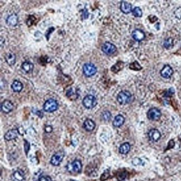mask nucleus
Masks as SVG:
<instances>
[{"label": "nucleus", "mask_w": 181, "mask_h": 181, "mask_svg": "<svg viewBox=\"0 0 181 181\" xmlns=\"http://www.w3.org/2000/svg\"><path fill=\"white\" fill-rule=\"evenodd\" d=\"M58 103L56 100L54 99H49L46 100L43 105V109L48 113H52L58 109Z\"/></svg>", "instance_id": "obj_1"}, {"label": "nucleus", "mask_w": 181, "mask_h": 181, "mask_svg": "<svg viewBox=\"0 0 181 181\" xmlns=\"http://www.w3.org/2000/svg\"><path fill=\"white\" fill-rule=\"evenodd\" d=\"M131 98L132 95L130 91L127 90L120 91L117 96L118 101L122 105H125L129 103L131 100Z\"/></svg>", "instance_id": "obj_2"}, {"label": "nucleus", "mask_w": 181, "mask_h": 181, "mask_svg": "<svg viewBox=\"0 0 181 181\" xmlns=\"http://www.w3.org/2000/svg\"><path fill=\"white\" fill-rule=\"evenodd\" d=\"M83 104L87 109H93L97 104V99L92 95H87L83 99Z\"/></svg>", "instance_id": "obj_3"}, {"label": "nucleus", "mask_w": 181, "mask_h": 181, "mask_svg": "<svg viewBox=\"0 0 181 181\" xmlns=\"http://www.w3.org/2000/svg\"><path fill=\"white\" fill-rule=\"evenodd\" d=\"M83 71L85 76L91 77L97 73V68L93 64L86 63L83 65Z\"/></svg>", "instance_id": "obj_4"}, {"label": "nucleus", "mask_w": 181, "mask_h": 181, "mask_svg": "<svg viewBox=\"0 0 181 181\" xmlns=\"http://www.w3.org/2000/svg\"><path fill=\"white\" fill-rule=\"evenodd\" d=\"M65 155L64 152L62 151H59L52 156L50 163L54 166H58L61 163Z\"/></svg>", "instance_id": "obj_5"}, {"label": "nucleus", "mask_w": 181, "mask_h": 181, "mask_svg": "<svg viewBox=\"0 0 181 181\" xmlns=\"http://www.w3.org/2000/svg\"><path fill=\"white\" fill-rule=\"evenodd\" d=\"M116 47L112 43L105 42L101 46V50L104 54L108 55H113L116 52Z\"/></svg>", "instance_id": "obj_6"}, {"label": "nucleus", "mask_w": 181, "mask_h": 181, "mask_svg": "<svg viewBox=\"0 0 181 181\" xmlns=\"http://www.w3.org/2000/svg\"><path fill=\"white\" fill-rule=\"evenodd\" d=\"M68 170L69 172H73L74 173H80L82 169V163L79 160H75L70 165L67 166Z\"/></svg>", "instance_id": "obj_7"}, {"label": "nucleus", "mask_w": 181, "mask_h": 181, "mask_svg": "<svg viewBox=\"0 0 181 181\" xmlns=\"http://www.w3.org/2000/svg\"><path fill=\"white\" fill-rule=\"evenodd\" d=\"M162 115L161 111L158 109L153 108L150 109L147 113V117L149 119L151 120H157Z\"/></svg>", "instance_id": "obj_8"}, {"label": "nucleus", "mask_w": 181, "mask_h": 181, "mask_svg": "<svg viewBox=\"0 0 181 181\" xmlns=\"http://www.w3.org/2000/svg\"><path fill=\"white\" fill-rule=\"evenodd\" d=\"M13 104L10 100L3 101L1 105V109L4 113H9L13 109Z\"/></svg>", "instance_id": "obj_9"}, {"label": "nucleus", "mask_w": 181, "mask_h": 181, "mask_svg": "<svg viewBox=\"0 0 181 181\" xmlns=\"http://www.w3.org/2000/svg\"><path fill=\"white\" fill-rule=\"evenodd\" d=\"M19 134V131L17 129L9 130L5 134V135L4 136V138L6 140L10 141V140H12L13 139H16V138L18 137Z\"/></svg>", "instance_id": "obj_10"}, {"label": "nucleus", "mask_w": 181, "mask_h": 181, "mask_svg": "<svg viewBox=\"0 0 181 181\" xmlns=\"http://www.w3.org/2000/svg\"><path fill=\"white\" fill-rule=\"evenodd\" d=\"M173 74L172 68L169 65H165L162 68L161 71V75L163 78L168 79L170 78Z\"/></svg>", "instance_id": "obj_11"}, {"label": "nucleus", "mask_w": 181, "mask_h": 181, "mask_svg": "<svg viewBox=\"0 0 181 181\" xmlns=\"http://www.w3.org/2000/svg\"><path fill=\"white\" fill-rule=\"evenodd\" d=\"M132 36L134 40L138 42L142 41L146 37L144 33L140 29L134 30L132 32Z\"/></svg>", "instance_id": "obj_12"}, {"label": "nucleus", "mask_w": 181, "mask_h": 181, "mask_svg": "<svg viewBox=\"0 0 181 181\" xmlns=\"http://www.w3.org/2000/svg\"><path fill=\"white\" fill-rule=\"evenodd\" d=\"M120 9L123 13L125 14L130 13L132 11V6L131 3L123 1L120 4Z\"/></svg>", "instance_id": "obj_13"}, {"label": "nucleus", "mask_w": 181, "mask_h": 181, "mask_svg": "<svg viewBox=\"0 0 181 181\" xmlns=\"http://www.w3.org/2000/svg\"><path fill=\"white\" fill-rule=\"evenodd\" d=\"M148 137L150 140L153 142H157L161 138V134L158 130L152 129L149 132Z\"/></svg>", "instance_id": "obj_14"}, {"label": "nucleus", "mask_w": 181, "mask_h": 181, "mask_svg": "<svg viewBox=\"0 0 181 181\" xmlns=\"http://www.w3.org/2000/svg\"><path fill=\"white\" fill-rule=\"evenodd\" d=\"M11 179L13 181H24L25 180L24 173L21 170L14 172L11 176Z\"/></svg>", "instance_id": "obj_15"}, {"label": "nucleus", "mask_w": 181, "mask_h": 181, "mask_svg": "<svg viewBox=\"0 0 181 181\" xmlns=\"http://www.w3.org/2000/svg\"><path fill=\"white\" fill-rule=\"evenodd\" d=\"M19 23L18 16L16 14H12L7 17L6 20L7 24L9 26H16Z\"/></svg>", "instance_id": "obj_16"}, {"label": "nucleus", "mask_w": 181, "mask_h": 181, "mask_svg": "<svg viewBox=\"0 0 181 181\" xmlns=\"http://www.w3.org/2000/svg\"><path fill=\"white\" fill-rule=\"evenodd\" d=\"M95 123L93 120L90 119H87L85 120L83 124V127L84 129L87 132L93 131L95 128Z\"/></svg>", "instance_id": "obj_17"}, {"label": "nucleus", "mask_w": 181, "mask_h": 181, "mask_svg": "<svg viewBox=\"0 0 181 181\" xmlns=\"http://www.w3.org/2000/svg\"><path fill=\"white\" fill-rule=\"evenodd\" d=\"M5 59L7 63L10 66H13L16 63V55L12 52L7 53L6 55H5Z\"/></svg>", "instance_id": "obj_18"}, {"label": "nucleus", "mask_w": 181, "mask_h": 181, "mask_svg": "<svg viewBox=\"0 0 181 181\" xmlns=\"http://www.w3.org/2000/svg\"><path fill=\"white\" fill-rule=\"evenodd\" d=\"M124 122H125L124 117L123 115L119 114L115 117L113 122V125L115 127L118 128V127L123 126V124L124 123Z\"/></svg>", "instance_id": "obj_19"}, {"label": "nucleus", "mask_w": 181, "mask_h": 181, "mask_svg": "<svg viewBox=\"0 0 181 181\" xmlns=\"http://www.w3.org/2000/svg\"><path fill=\"white\" fill-rule=\"evenodd\" d=\"M23 85L21 81L18 80H15L11 85V88L14 92L20 93L23 89Z\"/></svg>", "instance_id": "obj_20"}, {"label": "nucleus", "mask_w": 181, "mask_h": 181, "mask_svg": "<svg viewBox=\"0 0 181 181\" xmlns=\"http://www.w3.org/2000/svg\"><path fill=\"white\" fill-rule=\"evenodd\" d=\"M21 68L27 73H31L34 70V65L31 62H25L22 64Z\"/></svg>", "instance_id": "obj_21"}, {"label": "nucleus", "mask_w": 181, "mask_h": 181, "mask_svg": "<svg viewBox=\"0 0 181 181\" xmlns=\"http://www.w3.org/2000/svg\"><path fill=\"white\" fill-rule=\"evenodd\" d=\"M130 150V145L129 143H124L120 146L119 152L120 154H126Z\"/></svg>", "instance_id": "obj_22"}, {"label": "nucleus", "mask_w": 181, "mask_h": 181, "mask_svg": "<svg viewBox=\"0 0 181 181\" xmlns=\"http://www.w3.org/2000/svg\"><path fill=\"white\" fill-rule=\"evenodd\" d=\"M123 65L124 63L122 62H118L115 65H114L112 68H111V70L113 71V73H116L118 71L121 70L123 68Z\"/></svg>", "instance_id": "obj_23"}, {"label": "nucleus", "mask_w": 181, "mask_h": 181, "mask_svg": "<svg viewBox=\"0 0 181 181\" xmlns=\"http://www.w3.org/2000/svg\"><path fill=\"white\" fill-rule=\"evenodd\" d=\"M133 15L136 17H140L142 16V10L139 7H136L132 10Z\"/></svg>", "instance_id": "obj_24"}, {"label": "nucleus", "mask_w": 181, "mask_h": 181, "mask_svg": "<svg viewBox=\"0 0 181 181\" xmlns=\"http://www.w3.org/2000/svg\"><path fill=\"white\" fill-rule=\"evenodd\" d=\"M130 69L131 70H140L142 69V67L140 66L138 62L137 61H134L130 64Z\"/></svg>", "instance_id": "obj_25"}, {"label": "nucleus", "mask_w": 181, "mask_h": 181, "mask_svg": "<svg viewBox=\"0 0 181 181\" xmlns=\"http://www.w3.org/2000/svg\"><path fill=\"white\" fill-rule=\"evenodd\" d=\"M102 116H103V118L104 120L108 121V120L110 119L112 115L109 111H105L102 114Z\"/></svg>", "instance_id": "obj_26"}, {"label": "nucleus", "mask_w": 181, "mask_h": 181, "mask_svg": "<svg viewBox=\"0 0 181 181\" xmlns=\"http://www.w3.org/2000/svg\"><path fill=\"white\" fill-rule=\"evenodd\" d=\"M143 161L141 159L139 158H136L133 160L132 163L133 165H142Z\"/></svg>", "instance_id": "obj_27"}, {"label": "nucleus", "mask_w": 181, "mask_h": 181, "mask_svg": "<svg viewBox=\"0 0 181 181\" xmlns=\"http://www.w3.org/2000/svg\"><path fill=\"white\" fill-rule=\"evenodd\" d=\"M35 17L34 16H29L28 19L27 20V25L28 26H31L33 25V23H34L35 21Z\"/></svg>", "instance_id": "obj_28"}, {"label": "nucleus", "mask_w": 181, "mask_h": 181, "mask_svg": "<svg viewBox=\"0 0 181 181\" xmlns=\"http://www.w3.org/2000/svg\"><path fill=\"white\" fill-rule=\"evenodd\" d=\"M172 44H173V40H172V39L171 38H169V39H168V40L165 42L164 45H165V47L166 48L168 49L169 48L171 47Z\"/></svg>", "instance_id": "obj_29"}, {"label": "nucleus", "mask_w": 181, "mask_h": 181, "mask_svg": "<svg viewBox=\"0 0 181 181\" xmlns=\"http://www.w3.org/2000/svg\"><path fill=\"white\" fill-rule=\"evenodd\" d=\"M39 181H52V179L50 177L48 176H44L40 177Z\"/></svg>", "instance_id": "obj_30"}, {"label": "nucleus", "mask_w": 181, "mask_h": 181, "mask_svg": "<svg viewBox=\"0 0 181 181\" xmlns=\"http://www.w3.org/2000/svg\"><path fill=\"white\" fill-rule=\"evenodd\" d=\"M30 148V145L29 143L26 140H25V152H26V155H27Z\"/></svg>", "instance_id": "obj_31"}]
</instances>
